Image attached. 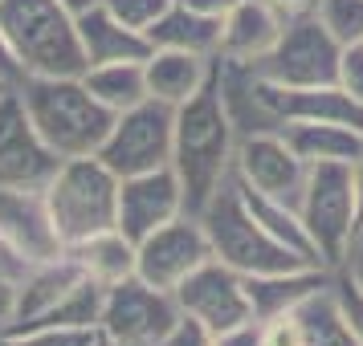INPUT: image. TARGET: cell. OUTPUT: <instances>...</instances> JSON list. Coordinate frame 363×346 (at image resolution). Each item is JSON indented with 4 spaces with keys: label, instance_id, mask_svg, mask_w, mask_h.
Masks as SVG:
<instances>
[{
    "label": "cell",
    "instance_id": "cell-19",
    "mask_svg": "<svg viewBox=\"0 0 363 346\" xmlns=\"http://www.w3.org/2000/svg\"><path fill=\"white\" fill-rule=\"evenodd\" d=\"M143 74H147V94L155 102L184 106L213 82L216 57H200V53L184 50H151L147 62H143Z\"/></svg>",
    "mask_w": 363,
    "mask_h": 346
},
{
    "label": "cell",
    "instance_id": "cell-21",
    "mask_svg": "<svg viewBox=\"0 0 363 346\" xmlns=\"http://www.w3.org/2000/svg\"><path fill=\"white\" fill-rule=\"evenodd\" d=\"M82 277L86 273L78 269V261L69 253L53 257V261H41V265H25L17 273V322L13 326H29L37 318H45Z\"/></svg>",
    "mask_w": 363,
    "mask_h": 346
},
{
    "label": "cell",
    "instance_id": "cell-18",
    "mask_svg": "<svg viewBox=\"0 0 363 346\" xmlns=\"http://www.w3.org/2000/svg\"><path fill=\"white\" fill-rule=\"evenodd\" d=\"M286 17L269 0H237L233 13L220 21V57L229 62H262L278 45Z\"/></svg>",
    "mask_w": 363,
    "mask_h": 346
},
{
    "label": "cell",
    "instance_id": "cell-7",
    "mask_svg": "<svg viewBox=\"0 0 363 346\" xmlns=\"http://www.w3.org/2000/svg\"><path fill=\"white\" fill-rule=\"evenodd\" d=\"M253 66L278 90H323V86H339L343 45L327 33L318 17H298L286 21L278 45Z\"/></svg>",
    "mask_w": 363,
    "mask_h": 346
},
{
    "label": "cell",
    "instance_id": "cell-26",
    "mask_svg": "<svg viewBox=\"0 0 363 346\" xmlns=\"http://www.w3.org/2000/svg\"><path fill=\"white\" fill-rule=\"evenodd\" d=\"M298 322H302V342L298 346H359V338L351 334V326L339 313V301H335L330 285L298 306Z\"/></svg>",
    "mask_w": 363,
    "mask_h": 346
},
{
    "label": "cell",
    "instance_id": "cell-37",
    "mask_svg": "<svg viewBox=\"0 0 363 346\" xmlns=\"http://www.w3.org/2000/svg\"><path fill=\"white\" fill-rule=\"evenodd\" d=\"M286 21H298V17H314L318 13V0H269Z\"/></svg>",
    "mask_w": 363,
    "mask_h": 346
},
{
    "label": "cell",
    "instance_id": "cell-24",
    "mask_svg": "<svg viewBox=\"0 0 363 346\" xmlns=\"http://www.w3.org/2000/svg\"><path fill=\"white\" fill-rule=\"evenodd\" d=\"M66 253L78 261V269H82L86 277L99 281L102 289H111V285L139 273V248H135L131 236H123L118 229L99 232V236H90V241L66 248Z\"/></svg>",
    "mask_w": 363,
    "mask_h": 346
},
{
    "label": "cell",
    "instance_id": "cell-31",
    "mask_svg": "<svg viewBox=\"0 0 363 346\" xmlns=\"http://www.w3.org/2000/svg\"><path fill=\"white\" fill-rule=\"evenodd\" d=\"M339 86H343L351 98H359V102H363V45H347V50H343Z\"/></svg>",
    "mask_w": 363,
    "mask_h": 346
},
{
    "label": "cell",
    "instance_id": "cell-38",
    "mask_svg": "<svg viewBox=\"0 0 363 346\" xmlns=\"http://www.w3.org/2000/svg\"><path fill=\"white\" fill-rule=\"evenodd\" d=\"M339 269H347V273H351V277L363 285V229L355 232V241H351V253H347V261L339 265Z\"/></svg>",
    "mask_w": 363,
    "mask_h": 346
},
{
    "label": "cell",
    "instance_id": "cell-43",
    "mask_svg": "<svg viewBox=\"0 0 363 346\" xmlns=\"http://www.w3.org/2000/svg\"><path fill=\"white\" fill-rule=\"evenodd\" d=\"M9 90H13V86L4 82V78H0V94H9Z\"/></svg>",
    "mask_w": 363,
    "mask_h": 346
},
{
    "label": "cell",
    "instance_id": "cell-42",
    "mask_svg": "<svg viewBox=\"0 0 363 346\" xmlns=\"http://www.w3.org/2000/svg\"><path fill=\"white\" fill-rule=\"evenodd\" d=\"M69 8H74V13H82V8H90V4H99V0H66Z\"/></svg>",
    "mask_w": 363,
    "mask_h": 346
},
{
    "label": "cell",
    "instance_id": "cell-5",
    "mask_svg": "<svg viewBox=\"0 0 363 346\" xmlns=\"http://www.w3.org/2000/svg\"><path fill=\"white\" fill-rule=\"evenodd\" d=\"M204 232L213 257L225 261L229 269H237L241 277H257V273H278V269H294V265H314L306 257H298L294 248H286L281 241H274L269 232L253 220V212L245 208V200L237 192V183H229L208 200V208L200 212Z\"/></svg>",
    "mask_w": 363,
    "mask_h": 346
},
{
    "label": "cell",
    "instance_id": "cell-17",
    "mask_svg": "<svg viewBox=\"0 0 363 346\" xmlns=\"http://www.w3.org/2000/svg\"><path fill=\"white\" fill-rule=\"evenodd\" d=\"M330 277H335V269H327V265H294V269L245 277L253 318H257V322H269V318H281V313L298 310V306L311 301L318 289H327Z\"/></svg>",
    "mask_w": 363,
    "mask_h": 346
},
{
    "label": "cell",
    "instance_id": "cell-35",
    "mask_svg": "<svg viewBox=\"0 0 363 346\" xmlns=\"http://www.w3.org/2000/svg\"><path fill=\"white\" fill-rule=\"evenodd\" d=\"M0 78L9 86H21L25 82V74H21L17 57H13V50H9V37H4V29H0Z\"/></svg>",
    "mask_w": 363,
    "mask_h": 346
},
{
    "label": "cell",
    "instance_id": "cell-34",
    "mask_svg": "<svg viewBox=\"0 0 363 346\" xmlns=\"http://www.w3.org/2000/svg\"><path fill=\"white\" fill-rule=\"evenodd\" d=\"M17 322V277L0 273V330H9Z\"/></svg>",
    "mask_w": 363,
    "mask_h": 346
},
{
    "label": "cell",
    "instance_id": "cell-8",
    "mask_svg": "<svg viewBox=\"0 0 363 346\" xmlns=\"http://www.w3.org/2000/svg\"><path fill=\"white\" fill-rule=\"evenodd\" d=\"M172 143H176V106L147 98L115 115V127L99 147V159L118 180H131L143 171L172 167Z\"/></svg>",
    "mask_w": 363,
    "mask_h": 346
},
{
    "label": "cell",
    "instance_id": "cell-29",
    "mask_svg": "<svg viewBox=\"0 0 363 346\" xmlns=\"http://www.w3.org/2000/svg\"><path fill=\"white\" fill-rule=\"evenodd\" d=\"M99 4L111 17L123 21L127 29H139V33H147L151 25L172 8V0H99Z\"/></svg>",
    "mask_w": 363,
    "mask_h": 346
},
{
    "label": "cell",
    "instance_id": "cell-39",
    "mask_svg": "<svg viewBox=\"0 0 363 346\" xmlns=\"http://www.w3.org/2000/svg\"><path fill=\"white\" fill-rule=\"evenodd\" d=\"M351 175H355V208H359V229H363V159L351 163Z\"/></svg>",
    "mask_w": 363,
    "mask_h": 346
},
{
    "label": "cell",
    "instance_id": "cell-30",
    "mask_svg": "<svg viewBox=\"0 0 363 346\" xmlns=\"http://www.w3.org/2000/svg\"><path fill=\"white\" fill-rule=\"evenodd\" d=\"M330 289H335V301H339L343 322L351 326V334H355V338H359V346H363V285L351 277L347 269H335Z\"/></svg>",
    "mask_w": 363,
    "mask_h": 346
},
{
    "label": "cell",
    "instance_id": "cell-32",
    "mask_svg": "<svg viewBox=\"0 0 363 346\" xmlns=\"http://www.w3.org/2000/svg\"><path fill=\"white\" fill-rule=\"evenodd\" d=\"M213 338H216V346H265V330L253 318V322H241V326L225 330V334H213Z\"/></svg>",
    "mask_w": 363,
    "mask_h": 346
},
{
    "label": "cell",
    "instance_id": "cell-22",
    "mask_svg": "<svg viewBox=\"0 0 363 346\" xmlns=\"http://www.w3.org/2000/svg\"><path fill=\"white\" fill-rule=\"evenodd\" d=\"M286 143L298 151V159L306 167L314 163H359L363 159V134L339 122H323V118H290L286 127Z\"/></svg>",
    "mask_w": 363,
    "mask_h": 346
},
{
    "label": "cell",
    "instance_id": "cell-10",
    "mask_svg": "<svg viewBox=\"0 0 363 346\" xmlns=\"http://www.w3.org/2000/svg\"><path fill=\"white\" fill-rule=\"evenodd\" d=\"M172 294H176V306H180L184 318L204 326L208 334H225L241 322H253L245 277L216 257L204 261L196 273H188Z\"/></svg>",
    "mask_w": 363,
    "mask_h": 346
},
{
    "label": "cell",
    "instance_id": "cell-6",
    "mask_svg": "<svg viewBox=\"0 0 363 346\" xmlns=\"http://www.w3.org/2000/svg\"><path fill=\"white\" fill-rule=\"evenodd\" d=\"M302 229L311 236L314 257L339 269L351 253V241L359 232V208H355V175L351 163H314L298 200Z\"/></svg>",
    "mask_w": 363,
    "mask_h": 346
},
{
    "label": "cell",
    "instance_id": "cell-40",
    "mask_svg": "<svg viewBox=\"0 0 363 346\" xmlns=\"http://www.w3.org/2000/svg\"><path fill=\"white\" fill-rule=\"evenodd\" d=\"M0 273H13V277L21 273V265L9 257V248H4V245H0Z\"/></svg>",
    "mask_w": 363,
    "mask_h": 346
},
{
    "label": "cell",
    "instance_id": "cell-25",
    "mask_svg": "<svg viewBox=\"0 0 363 346\" xmlns=\"http://www.w3.org/2000/svg\"><path fill=\"white\" fill-rule=\"evenodd\" d=\"M82 82L90 86V94L111 110V115H123L139 102H147V74H143V62H111V66H90L82 74Z\"/></svg>",
    "mask_w": 363,
    "mask_h": 346
},
{
    "label": "cell",
    "instance_id": "cell-33",
    "mask_svg": "<svg viewBox=\"0 0 363 346\" xmlns=\"http://www.w3.org/2000/svg\"><path fill=\"white\" fill-rule=\"evenodd\" d=\"M164 346H216V338H213L204 326H196V322H188V318H184L180 326L167 334Z\"/></svg>",
    "mask_w": 363,
    "mask_h": 346
},
{
    "label": "cell",
    "instance_id": "cell-1",
    "mask_svg": "<svg viewBox=\"0 0 363 346\" xmlns=\"http://www.w3.org/2000/svg\"><path fill=\"white\" fill-rule=\"evenodd\" d=\"M233 155H237V131L220 106L216 82H208L196 98L176 106V143H172V171L184 183L188 212L200 216L208 200L229 183Z\"/></svg>",
    "mask_w": 363,
    "mask_h": 346
},
{
    "label": "cell",
    "instance_id": "cell-9",
    "mask_svg": "<svg viewBox=\"0 0 363 346\" xmlns=\"http://www.w3.org/2000/svg\"><path fill=\"white\" fill-rule=\"evenodd\" d=\"M184 322L176 294L143 281L139 273L118 281L102 297V322L99 330L123 346H164L167 334Z\"/></svg>",
    "mask_w": 363,
    "mask_h": 346
},
{
    "label": "cell",
    "instance_id": "cell-16",
    "mask_svg": "<svg viewBox=\"0 0 363 346\" xmlns=\"http://www.w3.org/2000/svg\"><path fill=\"white\" fill-rule=\"evenodd\" d=\"M184 212H188L184 183L172 167L143 171V175H131V180L118 183V232L131 236L135 245Z\"/></svg>",
    "mask_w": 363,
    "mask_h": 346
},
{
    "label": "cell",
    "instance_id": "cell-36",
    "mask_svg": "<svg viewBox=\"0 0 363 346\" xmlns=\"http://www.w3.org/2000/svg\"><path fill=\"white\" fill-rule=\"evenodd\" d=\"M180 4H188L192 13H204V17H213V21H225L237 0H180Z\"/></svg>",
    "mask_w": 363,
    "mask_h": 346
},
{
    "label": "cell",
    "instance_id": "cell-15",
    "mask_svg": "<svg viewBox=\"0 0 363 346\" xmlns=\"http://www.w3.org/2000/svg\"><path fill=\"white\" fill-rule=\"evenodd\" d=\"M0 245L9 248V257L25 265H41L62 257L66 245L53 229L45 192L33 188H0Z\"/></svg>",
    "mask_w": 363,
    "mask_h": 346
},
{
    "label": "cell",
    "instance_id": "cell-3",
    "mask_svg": "<svg viewBox=\"0 0 363 346\" xmlns=\"http://www.w3.org/2000/svg\"><path fill=\"white\" fill-rule=\"evenodd\" d=\"M0 29L25 78L86 74L78 13L66 0H0Z\"/></svg>",
    "mask_w": 363,
    "mask_h": 346
},
{
    "label": "cell",
    "instance_id": "cell-14",
    "mask_svg": "<svg viewBox=\"0 0 363 346\" xmlns=\"http://www.w3.org/2000/svg\"><path fill=\"white\" fill-rule=\"evenodd\" d=\"M233 175H237L241 183H249L253 192L274 196V200H281V204H294V208H298L311 167L298 159V151L286 143V134L269 131V134H249V139H237Z\"/></svg>",
    "mask_w": 363,
    "mask_h": 346
},
{
    "label": "cell",
    "instance_id": "cell-27",
    "mask_svg": "<svg viewBox=\"0 0 363 346\" xmlns=\"http://www.w3.org/2000/svg\"><path fill=\"white\" fill-rule=\"evenodd\" d=\"M314 17L327 25L339 45H363V0H318Z\"/></svg>",
    "mask_w": 363,
    "mask_h": 346
},
{
    "label": "cell",
    "instance_id": "cell-4",
    "mask_svg": "<svg viewBox=\"0 0 363 346\" xmlns=\"http://www.w3.org/2000/svg\"><path fill=\"white\" fill-rule=\"evenodd\" d=\"M118 183L123 180L99 155L62 159L53 180L41 188L62 245L74 248L90 236H99V232L118 229Z\"/></svg>",
    "mask_w": 363,
    "mask_h": 346
},
{
    "label": "cell",
    "instance_id": "cell-2",
    "mask_svg": "<svg viewBox=\"0 0 363 346\" xmlns=\"http://www.w3.org/2000/svg\"><path fill=\"white\" fill-rule=\"evenodd\" d=\"M17 94L29 110V122L41 134V143L57 159L99 155V147L115 127V115L90 94L82 74L78 78H25Z\"/></svg>",
    "mask_w": 363,
    "mask_h": 346
},
{
    "label": "cell",
    "instance_id": "cell-13",
    "mask_svg": "<svg viewBox=\"0 0 363 346\" xmlns=\"http://www.w3.org/2000/svg\"><path fill=\"white\" fill-rule=\"evenodd\" d=\"M135 248H139V277L160 285V289H176L188 273H196L204 261H213L204 220L192 212L167 220L164 229L143 236Z\"/></svg>",
    "mask_w": 363,
    "mask_h": 346
},
{
    "label": "cell",
    "instance_id": "cell-20",
    "mask_svg": "<svg viewBox=\"0 0 363 346\" xmlns=\"http://www.w3.org/2000/svg\"><path fill=\"white\" fill-rule=\"evenodd\" d=\"M78 41H82L86 69L111 66V62H147L151 41L139 29H127L118 17H111L102 4H90L78 13Z\"/></svg>",
    "mask_w": 363,
    "mask_h": 346
},
{
    "label": "cell",
    "instance_id": "cell-11",
    "mask_svg": "<svg viewBox=\"0 0 363 346\" xmlns=\"http://www.w3.org/2000/svg\"><path fill=\"white\" fill-rule=\"evenodd\" d=\"M213 82H216L220 106H225V115H229L237 139L281 131V127L290 122V115H286V90H278L274 82H265L253 62L216 57Z\"/></svg>",
    "mask_w": 363,
    "mask_h": 346
},
{
    "label": "cell",
    "instance_id": "cell-41",
    "mask_svg": "<svg viewBox=\"0 0 363 346\" xmlns=\"http://www.w3.org/2000/svg\"><path fill=\"white\" fill-rule=\"evenodd\" d=\"M90 346H123V342H115V338H106V334L99 330V334H94V342H90Z\"/></svg>",
    "mask_w": 363,
    "mask_h": 346
},
{
    "label": "cell",
    "instance_id": "cell-23",
    "mask_svg": "<svg viewBox=\"0 0 363 346\" xmlns=\"http://www.w3.org/2000/svg\"><path fill=\"white\" fill-rule=\"evenodd\" d=\"M151 50H184V53H200V57H220V21L192 13L188 4L172 0L164 17L147 29Z\"/></svg>",
    "mask_w": 363,
    "mask_h": 346
},
{
    "label": "cell",
    "instance_id": "cell-28",
    "mask_svg": "<svg viewBox=\"0 0 363 346\" xmlns=\"http://www.w3.org/2000/svg\"><path fill=\"white\" fill-rule=\"evenodd\" d=\"M99 330H66V326H13L0 330V346H90Z\"/></svg>",
    "mask_w": 363,
    "mask_h": 346
},
{
    "label": "cell",
    "instance_id": "cell-12",
    "mask_svg": "<svg viewBox=\"0 0 363 346\" xmlns=\"http://www.w3.org/2000/svg\"><path fill=\"white\" fill-rule=\"evenodd\" d=\"M57 167H62V159L41 143L17 86H13L9 94H0V188H33V192H41L53 180Z\"/></svg>",
    "mask_w": 363,
    "mask_h": 346
}]
</instances>
